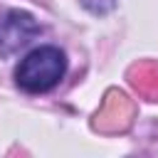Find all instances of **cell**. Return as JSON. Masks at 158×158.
Instances as JSON below:
<instances>
[{"label":"cell","mask_w":158,"mask_h":158,"mask_svg":"<svg viewBox=\"0 0 158 158\" xmlns=\"http://www.w3.org/2000/svg\"><path fill=\"white\" fill-rule=\"evenodd\" d=\"M67 69V57L57 47H37L32 49L15 69V81L20 89L30 94L49 91L59 84Z\"/></svg>","instance_id":"1"},{"label":"cell","mask_w":158,"mask_h":158,"mask_svg":"<svg viewBox=\"0 0 158 158\" xmlns=\"http://www.w3.org/2000/svg\"><path fill=\"white\" fill-rule=\"evenodd\" d=\"M35 35H40L37 20L25 10H7L0 15V52L12 54L25 47Z\"/></svg>","instance_id":"2"}]
</instances>
